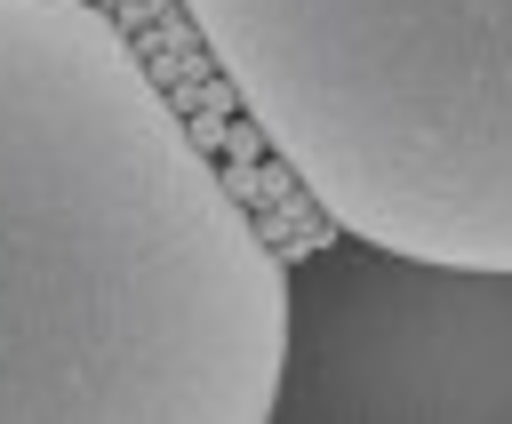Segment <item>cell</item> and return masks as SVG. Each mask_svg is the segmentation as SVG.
<instances>
[{
	"label": "cell",
	"instance_id": "6da1fadb",
	"mask_svg": "<svg viewBox=\"0 0 512 424\" xmlns=\"http://www.w3.org/2000/svg\"><path fill=\"white\" fill-rule=\"evenodd\" d=\"M288 264L104 0H0V424H264Z\"/></svg>",
	"mask_w": 512,
	"mask_h": 424
},
{
	"label": "cell",
	"instance_id": "3957f363",
	"mask_svg": "<svg viewBox=\"0 0 512 424\" xmlns=\"http://www.w3.org/2000/svg\"><path fill=\"white\" fill-rule=\"evenodd\" d=\"M272 416L512 424V264H424L344 240L288 272Z\"/></svg>",
	"mask_w": 512,
	"mask_h": 424
},
{
	"label": "cell",
	"instance_id": "7a4b0ae2",
	"mask_svg": "<svg viewBox=\"0 0 512 424\" xmlns=\"http://www.w3.org/2000/svg\"><path fill=\"white\" fill-rule=\"evenodd\" d=\"M176 8L344 240L424 264H512V0Z\"/></svg>",
	"mask_w": 512,
	"mask_h": 424
}]
</instances>
